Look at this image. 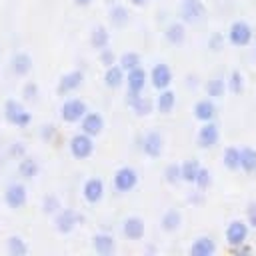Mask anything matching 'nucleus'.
<instances>
[{
  "instance_id": "nucleus-1",
  "label": "nucleus",
  "mask_w": 256,
  "mask_h": 256,
  "mask_svg": "<svg viewBox=\"0 0 256 256\" xmlns=\"http://www.w3.org/2000/svg\"><path fill=\"white\" fill-rule=\"evenodd\" d=\"M4 116L16 128H26L30 124V120H32L30 112L18 100H6V104H4Z\"/></svg>"
},
{
  "instance_id": "nucleus-2",
  "label": "nucleus",
  "mask_w": 256,
  "mask_h": 256,
  "mask_svg": "<svg viewBox=\"0 0 256 256\" xmlns=\"http://www.w3.org/2000/svg\"><path fill=\"white\" fill-rule=\"evenodd\" d=\"M86 114H88V108H86V104H84L80 98H68V100L62 104V110H60L62 120L68 122V124L80 122Z\"/></svg>"
},
{
  "instance_id": "nucleus-3",
  "label": "nucleus",
  "mask_w": 256,
  "mask_h": 256,
  "mask_svg": "<svg viewBox=\"0 0 256 256\" xmlns=\"http://www.w3.org/2000/svg\"><path fill=\"white\" fill-rule=\"evenodd\" d=\"M112 184H114V190H116V192H130V190H134L136 184H138V174H136V170L130 168V166L118 168V170L114 172Z\"/></svg>"
},
{
  "instance_id": "nucleus-4",
  "label": "nucleus",
  "mask_w": 256,
  "mask_h": 256,
  "mask_svg": "<svg viewBox=\"0 0 256 256\" xmlns=\"http://www.w3.org/2000/svg\"><path fill=\"white\" fill-rule=\"evenodd\" d=\"M94 152V142H92V136H88L86 132H80L76 136H72L70 140V154L78 160H84L88 156H92Z\"/></svg>"
},
{
  "instance_id": "nucleus-5",
  "label": "nucleus",
  "mask_w": 256,
  "mask_h": 256,
  "mask_svg": "<svg viewBox=\"0 0 256 256\" xmlns=\"http://www.w3.org/2000/svg\"><path fill=\"white\" fill-rule=\"evenodd\" d=\"M206 16V8L202 0H182L180 4V18L186 24H196Z\"/></svg>"
},
{
  "instance_id": "nucleus-6",
  "label": "nucleus",
  "mask_w": 256,
  "mask_h": 256,
  "mask_svg": "<svg viewBox=\"0 0 256 256\" xmlns=\"http://www.w3.org/2000/svg\"><path fill=\"white\" fill-rule=\"evenodd\" d=\"M228 40L232 46H248L250 40H252V28L250 24L238 20V22H232L230 28H228Z\"/></svg>"
},
{
  "instance_id": "nucleus-7",
  "label": "nucleus",
  "mask_w": 256,
  "mask_h": 256,
  "mask_svg": "<svg viewBox=\"0 0 256 256\" xmlns=\"http://www.w3.org/2000/svg\"><path fill=\"white\" fill-rule=\"evenodd\" d=\"M150 82L156 90H164V88H170L172 84V70L168 64H156L152 70H150Z\"/></svg>"
},
{
  "instance_id": "nucleus-8",
  "label": "nucleus",
  "mask_w": 256,
  "mask_h": 256,
  "mask_svg": "<svg viewBox=\"0 0 256 256\" xmlns=\"http://www.w3.org/2000/svg\"><path fill=\"white\" fill-rule=\"evenodd\" d=\"M148 82V74L144 72L142 66H136L132 70L126 72V86H128V94H142L144 86Z\"/></svg>"
},
{
  "instance_id": "nucleus-9",
  "label": "nucleus",
  "mask_w": 256,
  "mask_h": 256,
  "mask_svg": "<svg viewBox=\"0 0 256 256\" xmlns=\"http://www.w3.org/2000/svg\"><path fill=\"white\" fill-rule=\"evenodd\" d=\"M4 200H6V204L12 210H20L26 204V200H28V194H26L24 184H10L6 188V192H4Z\"/></svg>"
},
{
  "instance_id": "nucleus-10",
  "label": "nucleus",
  "mask_w": 256,
  "mask_h": 256,
  "mask_svg": "<svg viewBox=\"0 0 256 256\" xmlns=\"http://www.w3.org/2000/svg\"><path fill=\"white\" fill-rule=\"evenodd\" d=\"M246 238H248V224L246 222L234 220V222L228 224V228H226V242L230 246H240V244L246 242Z\"/></svg>"
},
{
  "instance_id": "nucleus-11",
  "label": "nucleus",
  "mask_w": 256,
  "mask_h": 256,
  "mask_svg": "<svg viewBox=\"0 0 256 256\" xmlns=\"http://www.w3.org/2000/svg\"><path fill=\"white\" fill-rule=\"evenodd\" d=\"M82 82H84V74L80 70H70L58 80V94H72L82 86Z\"/></svg>"
},
{
  "instance_id": "nucleus-12",
  "label": "nucleus",
  "mask_w": 256,
  "mask_h": 256,
  "mask_svg": "<svg viewBox=\"0 0 256 256\" xmlns=\"http://www.w3.org/2000/svg\"><path fill=\"white\" fill-rule=\"evenodd\" d=\"M220 140V128L214 122H204V126L198 130V146L200 148H212Z\"/></svg>"
},
{
  "instance_id": "nucleus-13",
  "label": "nucleus",
  "mask_w": 256,
  "mask_h": 256,
  "mask_svg": "<svg viewBox=\"0 0 256 256\" xmlns=\"http://www.w3.org/2000/svg\"><path fill=\"white\" fill-rule=\"evenodd\" d=\"M162 148H164V140H162V134L158 130H150L144 140H142V150L146 156L150 158H158L162 154Z\"/></svg>"
},
{
  "instance_id": "nucleus-14",
  "label": "nucleus",
  "mask_w": 256,
  "mask_h": 256,
  "mask_svg": "<svg viewBox=\"0 0 256 256\" xmlns=\"http://www.w3.org/2000/svg\"><path fill=\"white\" fill-rule=\"evenodd\" d=\"M144 232H146L144 220L138 218V216H128L124 220V224H122V234L128 240H142L144 238Z\"/></svg>"
},
{
  "instance_id": "nucleus-15",
  "label": "nucleus",
  "mask_w": 256,
  "mask_h": 256,
  "mask_svg": "<svg viewBox=\"0 0 256 256\" xmlns=\"http://www.w3.org/2000/svg\"><path fill=\"white\" fill-rule=\"evenodd\" d=\"M78 224V214L70 208H64L60 212H56V230L60 234H70Z\"/></svg>"
},
{
  "instance_id": "nucleus-16",
  "label": "nucleus",
  "mask_w": 256,
  "mask_h": 256,
  "mask_svg": "<svg viewBox=\"0 0 256 256\" xmlns=\"http://www.w3.org/2000/svg\"><path fill=\"white\" fill-rule=\"evenodd\" d=\"M82 194H84V200L88 204H96L102 200L104 196V182L100 178H90L84 182V188H82Z\"/></svg>"
},
{
  "instance_id": "nucleus-17",
  "label": "nucleus",
  "mask_w": 256,
  "mask_h": 256,
  "mask_svg": "<svg viewBox=\"0 0 256 256\" xmlns=\"http://www.w3.org/2000/svg\"><path fill=\"white\" fill-rule=\"evenodd\" d=\"M80 128H82V132H86L88 136H98L100 132H102V128H104V118L98 114V112H88L82 120H80Z\"/></svg>"
},
{
  "instance_id": "nucleus-18",
  "label": "nucleus",
  "mask_w": 256,
  "mask_h": 256,
  "mask_svg": "<svg viewBox=\"0 0 256 256\" xmlns=\"http://www.w3.org/2000/svg\"><path fill=\"white\" fill-rule=\"evenodd\" d=\"M92 246H94V250H96L98 256H110V254H114L116 242H114V238L110 234L100 232V234H96L92 238Z\"/></svg>"
},
{
  "instance_id": "nucleus-19",
  "label": "nucleus",
  "mask_w": 256,
  "mask_h": 256,
  "mask_svg": "<svg viewBox=\"0 0 256 256\" xmlns=\"http://www.w3.org/2000/svg\"><path fill=\"white\" fill-rule=\"evenodd\" d=\"M216 252V244L208 236H200L190 246V256H212Z\"/></svg>"
},
{
  "instance_id": "nucleus-20",
  "label": "nucleus",
  "mask_w": 256,
  "mask_h": 256,
  "mask_svg": "<svg viewBox=\"0 0 256 256\" xmlns=\"http://www.w3.org/2000/svg\"><path fill=\"white\" fill-rule=\"evenodd\" d=\"M216 116V106L212 100H198L194 104V118L200 122H212Z\"/></svg>"
},
{
  "instance_id": "nucleus-21",
  "label": "nucleus",
  "mask_w": 256,
  "mask_h": 256,
  "mask_svg": "<svg viewBox=\"0 0 256 256\" xmlns=\"http://www.w3.org/2000/svg\"><path fill=\"white\" fill-rule=\"evenodd\" d=\"M126 82V70L122 68V66H110L108 70H106V74H104V84L108 86V88H112V90H116V88H120L122 84Z\"/></svg>"
},
{
  "instance_id": "nucleus-22",
  "label": "nucleus",
  "mask_w": 256,
  "mask_h": 256,
  "mask_svg": "<svg viewBox=\"0 0 256 256\" xmlns=\"http://www.w3.org/2000/svg\"><path fill=\"white\" fill-rule=\"evenodd\" d=\"M10 68L16 76H26L30 70H32V58L26 54V52H18L12 56V62H10Z\"/></svg>"
},
{
  "instance_id": "nucleus-23",
  "label": "nucleus",
  "mask_w": 256,
  "mask_h": 256,
  "mask_svg": "<svg viewBox=\"0 0 256 256\" xmlns=\"http://www.w3.org/2000/svg\"><path fill=\"white\" fill-rule=\"evenodd\" d=\"M174 106H176V94H174L170 88L160 90L158 100H156V108H158V112L168 114V112H172V110H174Z\"/></svg>"
},
{
  "instance_id": "nucleus-24",
  "label": "nucleus",
  "mask_w": 256,
  "mask_h": 256,
  "mask_svg": "<svg viewBox=\"0 0 256 256\" xmlns=\"http://www.w3.org/2000/svg\"><path fill=\"white\" fill-rule=\"evenodd\" d=\"M128 102L132 106V110L138 114V116H146L152 112V100L146 98V96H140V94H128Z\"/></svg>"
},
{
  "instance_id": "nucleus-25",
  "label": "nucleus",
  "mask_w": 256,
  "mask_h": 256,
  "mask_svg": "<svg viewBox=\"0 0 256 256\" xmlns=\"http://www.w3.org/2000/svg\"><path fill=\"white\" fill-rule=\"evenodd\" d=\"M160 224H162V230H164V232H174V230H178V228H180V224H182V216H180V212H178V210L170 208V210H166V212H164V216H162Z\"/></svg>"
},
{
  "instance_id": "nucleus-26",
  "label": "nucleus",
  "mask_w": 256,
  "mask_h": 256,
  "mask_svg": "<svg viewBox=\"0 0 256 256\" xmlns=\"http://www.w3.org/2000/svg\"><path fill=\"white\" fill-rule=\"evenodd\" d=\"M164 38H166L170 44H174V46L182 44V42H184V38H186V30H184V24H180V22H174V24H170V26L166 28V32H164Z\"/></svg>"
},
{
  "instance_id": "nucleus-27",
  "label": "nucleus",
  "mask_w": 256,
  "mask_h": 256,
  "mask_svg": "<svg viewBox=\"0 0 256 256\" xmlns=\"http://www.w3.org/2000/svg\"><path fill=\"white\" fill-rule=\"evenodd\" d=\"M240 168L248 174L256 172V150L254 148L246 146V148L240 150Z\"/></svg>"
},
{
  "instance_id": "nucleus-28",
  "label": "nucleus",
  "mask_w": 256,
  "mask_h": 256,
  "mask_svg": "<svg viewBox=\"0 0 256 256\" xmlns=\"http://www.w3.org/2000/svg\"><path fill=\"white\" fill-rule=\"evenodd\" d=\"M108 42H110V34L104 26H96L90 34V44L96 48V50H104L108 48Z\"/></svg>"
},
{
  "instance_id": "nucleus-29",
  "label": "nucleus",
  "mask_w": 256,
  "mask_h": 256,
  "mask_svg": "<svg viewBox=\"0 0 256 256\" xmlns=\"http://www.w3.org/2000/svg\"><path fill=\"white\" fill-rule=\"evenodd\" d=\"M198 170H200V162L194 160V158L184 160V162L180 164V172H182V180H184V182H192V184H194V180H196V176H198Z\"/></svg>"
},
{
  "instance_id": "nucleus-30",
  "label": "nucleus",
  "mask_w": 256,
  "mask_h": 256,
  "mask_svg": "<svg viewBox=\"0 0 256 256\" xmlns=\"http://www.w3.org/2000/svg\"><path fill=\"white\" fill-rule=\"evenodd\" d=\"M18 172H20V176H22V178L30 180V178H34V176L38 174V162H36L34 158H28V156H24V158H20V164H18Z\"/></svg>"
},
{
  "instance_id": "nucleus-31",
  "label": "nucleus",
  "mask_w": 256,
  "mask_h": 256,
  "mask_svg": "<svg viewBox=\"0 0 256 256\" xmlns=\"http://www.w3.org/2000/svg\"><path fill=\"white\" fill-rule=\"evenodd\" d=\"M222 162H224V166L228 170H232V172L238 170L240 168V150L234 148V146H228L224 150V154H222Z\"/></svg>"
},
{
  "instance_id": "nucleus-32",
  "label": "nucleus",
  "mask_w": 256,
  "mask_h": 256,
  "mask_svg": "<svg viewBox=\"0 0 256 256\" xmlns=\"http://www.w3.org/2000/svg\"><path fill=\"white\" fill-rule=\"evenodd\" d=\"M6 250L10 256H26L28 254V246L20 236H10L6 242Z\"/></svg>"
},
{
  "instance_id": "nucleus-33",
  "label": "nucleus",
  "mask_w": 256,
  "mask_h": 256,
  "mask_svg": "<svg viewBox=\"0 0 256 256\" xmlns=\"http://www.w3.org/2000/svg\"><path fill=\"white\" fill-rule=\"evenodd\" d=\"M224 92H226V84H224L222 78H212V80L206 82V96L218 100V98L224 96Z\"/></svg>"
},
{
  "instance_id": "nucleus-34",
  "label": "nucleus",
  "mask_w": 256,
  "mask_h": 256,
  "mask_svg": "<svg viewBox=\"0 0 256 256\" xmlns=\"http://www.w3.org/2000/svg\"><path fill=\"white\" fill-rule=\"evenodd\" d=\"M128 18H130V14H128V10L124 8V6H114L112 10H110V20H112V24L114 26H126L128 24Z\"/></svg>"
},
{
  "instance_id": "nucleus-35",
  "label": "nucleus",
  "mask_w": 256,
  "mask_h": 256,
  "mask_svg": "<svg viewBox=\"0 0 256 256\" xmlns=\"http://www.w3.org/2000/svg\"><path fill=\"white\" fill-rule=\"evenodd\" d=\"M228 90L232 92V94H240L242 92V88H244V78H242V74L238 72V70H232L230 72V76H228Z\"/></svg>"
},
{
  "instance_id": "nucleus-36",
  "label": "nucleus",
  "mask_w": 256,
  "mask_h": 256,
  "mask_svg": "<svg viewBox=\"0 0 256 256\" xmlns=\"http://www.w3.org/2000/svg\"><path fill=\"white\" fill-rule=\"evenodd\" d=\"M120 66L126 72L132 70V68H136V66H140V54H136V52H124L120 56Z\"/></svg>"
},
{
  "instance_id": "nucleus-37",
  "label": "nucleus",
  "mask_w": 256,
  "mask_h": 256,
  "mask_svg": "<svg viewBox=\"0 0 256 256\" xmlns=\"http://www.w3.org/2000/svg\"><path fill=\"white\" fill-rule=\"evenodd\" d=\"M164 178L168 184H176L182 180V172H180V164H168L164 170Z\"/></svg>"
},
{
  "instance_id": "nucleus-38",
  "label": "nucleus",
  "mask_w": 256,
  "mask_h": 256,
  "mask_svg": "<svg viewBox=\"0 0 256 256\" xmlns=\"http://www.w3.org/2000/svg\"><path fill=\"white\" fill-rule=\"evenodd\" d=\"M210 182H212V176H210V172H208V168H204V166H200V170H198V176H196V180H194V184L200 188V190H206L208 186H210Z\"/></svg>"
},
{
  "instance_id": "nucleus-39",
  "label": "nucleus",
  "mask_w": 256,
  "mask_h": 256,
  "mask_svg": "<svg viewBox=\"0 0 256 256\" xmlns=\"http://www.w3.org/2000/svg\"><path fill=\"white\" fill-rule=\"evenodd\" d=\"M44 212H46V214H56V212H60V200H58L54 194H50V196L44 198Z\"/></svg>"
},
{
  "instance_id": "nucleus-40",
  "label": "nucleus",
  "mask_w": 256,
  "mask_h": 256,
  "mask_svg": "<svg viewBox=\"0 0 256 256\" xmlns=\"http://www.w3.org/2000/svg\"><path fill=\"white\" fill-rule=\"evenodd\" d=\"M100 62H102V66L110 68L116 64V54L110 48H104V50H100Z\"/></svg>"
},
{
  "instance_id": "nucleus-41",
  "label": "nucleus",
  "mask_w": 256,
  "mask_h": 256,
  "mask_svg": "<svg viewBox=\"0 0 256 256\" xmlns=\"http://www.w3.org/2000/svg\"><path fill=\"white\" fill-rule=\"evenodd\" d=\"M22 96H24V100L34 102V100H36V96H38V86H36L34 82L24 84V88H22Z\"/></svg>"
},
{
  "instance_id": "nucleus-42",
  "label": "nucleus",
  "mask_w": 256,
  "mask_h": 256,
  "mask_svg": "<svg viewBox=\"0 0 256 256\" xmlns=\"http://www.w3.org/2000/svg\"><path fill=\"white\" fill-rule=\"evenodd\" d=\"M222 44H224V38H222V34H212L210 36V40H208V48L210 50H214V52H218V50H222Z\"/></svg>"
},
{
  "instance_id": "nucleus-43",
  "label": "nucleus",
  "mask_w": 256,
  "mask_h": 256,
  "mask_svg": "<svg viewBox=\"0 0 256 256\" xmlns=\"http://www.w3.org/2000/svg\"><path fill=\"white\" fill-rule=\"evenodd\" d=\"M246 216H248V226L256 228V202L248 204V208H246Z\"/></svg>"
},
{
  "instance_id": "nucleus-44",
  "label": "nucleus",
  "mask_w": 256,
  "mask_h": 256,
  "mask_svg": "<svg viewBox=\"0 0 256 256\" xmlns=\"http://www.w3.org/2000/svg\"><path fill=\"white\" fill-rule=\"evenodd\" d=\"M54 134H56V128H54L52 124H46V126H42V128H40V136H42L44 140H50Z\"/></svg>"
},
{
  "instance_id": "nucleus-45",
  "label": "nucleus",
  "mask_w": 256,
  "mask_h": 256,
  "mask_svg": "<svg viewBox=\"0 0 256 256\" xmlns=\"http://www.w3.org/2000/svg\"><path fill=\"white\" fill-rule=\"evenodd\" d=\"M24 154H26V150H24V144H20V142H14V146L10 148V156H16V158H24Z\"/></svg>"
},
{
  "instance_id": "nucleus-46",
  "label": "nucleus",
  "mask_w": 256,
  "mask_h": 256,
  "mask_svg": "<svg viewBox=\"0 0 256 256\" xmlns=\"http://www.w3.org/2000/svg\"><path fill=\"white\" fill-rule=\"evenodd\" d=\"M232 252H234V254H238V256H246V254H250V252H252V248L244 242V244H240V246H232Z\"/></svg>"
},
{
  "instance_id": "nucleus-47",
  "label": "nucleus",
  "mask_w": 256,
  "mask_h": 256,
  "mask_svg": "<svg viewBox=\"0 0 256 256\" xmlns=\"http://www.w3.org/2000/svg\"><path fill=\"white\" fill-rule=\"evenodd\" d=\"M74 4L76 6H88V4H92V0H74Z\"/></svg>"
},
{
  "instance_id": "nucleus-48",
  "label": "nucleus",
  "mask_w": 256,
  "mask_h": 256,
  "mask_svg": "<svg viewBox=\"0 0 256 256\" xmlns=\"http://www.w3.org/2000/svg\"><path fill=\"white\" fill-rule=\"evenodd\" d=\"M148 0H130V4H134V6H144Z\"/></svg>"
}]
</instances>
